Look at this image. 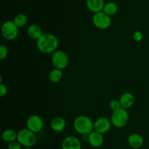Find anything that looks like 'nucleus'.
<instances>
[{
    "instance_id": "1",
    "label": "nucleus",
    "mask_w": 149,
    "mask_h": 149,
    "mask_svg": "<svg viewBox=\"0 0 149 149\" xmlns=\"http://www.w3.org/2000/svg\"><path fill=\"white\" fill-rule=\"evenodd\" d=\"M59 40L55 34L51 33H43L38 40H36V46L39 52L45 54L53 53L57 51Z\"/></svg>"
},
{
    "instance_id": "2",
    "label": "nucleus",
    "mask_w": 149,
    "mask_h": 149,
    "mask_svg": "<svg viewBox=\"0 0 149 149\" xmlns=\"http://www.w3.org/2000/svg\"><path fill=\"white\" fill-rule=\"evenodd\" d=\"M73 127L74 130L81 135L88 136L94 131V122L86 115H79L76 117L73 122Z\"/></svg>"
},
{
    "instance_id": "3",
    "label": "nucleus",
    "mask_w": 149,
    "mask_h": 149,
    "mask_svg": "<svg viewBox=\"0 0 149 149\" xmlns=\"http://www.w3.org/2000/svg\"><path fill=\"white\" fill-rule=\"evenodd\" d=\"M17 140L23 148H33L37 142L36 133L33 132L28 128L20 129L17 132Z\"/></svg>"
},
{
    "instance_id": "4",
    "label": "nucleus",
    "mask_w": 149,
    "mask_h": 149,
    "mask_svg": "<svg viewBox=\"0 0 149 149\" xmlns=\"http://www.w3.org/2000/svg\"><path fill=\"white\" fill-rule=\"evenodd\" d=\"M129 118L130 116L127 110L122 108L113 111L111 115L112 125L117 128H122L125 127L129 121Z\"/></svg>"
},
{
    "instance_id": "5",
    "label": "nucleus",
    "mask_w": 149,
    "mask_h": 149,
    "mask_svg": "<svg viewBox=\"0 0 149 149\" xmlns=\"http://www.w3.org/2000/svg\"><path fill=\"white\" fill-rule=\"evenodd\" d=\"M51 62L55 68L63 70L69 64V57L63 51L57 50L52 54Z\"/></svg>"
},
{
    "instance_id": "6",
    "label": "nucleus",
    "mask_w": 149,
    "mask_h": 149,
    "mask_svg": "<svg viewBox=\"0 0 149 149\" xmlns=\"http://www.w3.org/2000/svg\"><path fill=\"white\" fill-rule=\"evenodd\" d=\"M1 32L3 37L8 41L15 39L19 34L18 27L13 20H7L4 22L1 26Z\"/></svg>"
},
{
    "instance_id": "7",
    "label": "nucleus",
    "mask_w": 149,
    "mask_h": 149,
    "mask_svg": "<svg viewBox=\"0 0 149 149\" xmlns=\"http://www.w3.org/2000/svg\"><path fill=\"white\" fill-rule=\"evenodd\" d=\"M93 23L96 28L99 29H106L111 24V16L105 13L103 11L95 13L93 17Z\"/></svg>"
},
{
    "instance_id": "8",
    "label": "nucleus",
    "mask_w": 149,
    "mask_h": 149,
    "mask_svg": "<svg viewBox=\"0 0 149 149\" xmlns=\"http://www.w3.org/2000/svg\"><path fill=\"white\" fill-rule=\"evenodd\" d=\"M44 127V121L38 115H32L29 117L26 121V128L34 133H38L42 130Z\"/></svg>"
},
{
    "instance_id": "9",
    "label": "nucleus",
    "mask_w": 149,
    "mask_h": 149,
    "mask_svg": "<svg viewBox=\"0 0 149 149\" xmlns=\"http://www.w3.org/2000/svg\"><path fill=\"white\" fill-rule=\"evenodd\" d=\"M111 121L106 117H100L94 121V130L100 133V134H106L111 129Z\"/></svg>"
},
{
    "instance_id": "10",
    "label": "nucleus",
    "mask_w": 149,
    "mask_h": 149,
    "mask_svg": "<svg viewBox=\"0 0 149 149\" xmlns=\"http://www.w3.org/2000/svg\"><path fill=\"white\" fill-rule=\"evenodd\" d=\"M61 148L62 149H81V143L77 137L69 135L63 140Z\"/></svg>"
},
{
    "instance_id": "11",
    "label": "nucleus",
    "mask_w": 149,
    "mask_h": 149,
    "mask_svg": "<svg viewBox=\"0 0 149 149\" xmlns=\"http://www.w3.org/2000/svg\"><path fill=\"white\" fill-rule=\"evenodd\" d=\"M87 140H88L89 144L92 147L97 148L103 145L104 143V137H103V134H100L94 130L87 136Z\"/></svg>"
},
{
    "instance_id": "12",
    "label": "nucleus",
    "mask_w": 149,
    "mask_h": 149,
    "mask_svg": "<svg viewBox=\"0 0 149 149\" xmlns=\"http://www.w3.org/2000/svg\"><path fill=\"white\" fill-rule=\"evenodd\" d=\"M127 143L132 148L139 149L143 145L144 139L143 136L138 133H132L128 136Z\"/></svg>"
},
{
    "instance_id": "13",
    "label": "nucleus",
    "mask_w": 149,
    "mask_h": 149,
    "mask_svg": "<svg viewBox=\"0 0 149 149\" xmlns=\"http://www.w3.org/2000/svg\"><path fill=\"white\" fill-rule=\"evenodd\" d=\"M121 107L127 110L132 107L135 103V96L131 92H125L119 97Z\"/></svg>"
},
{
    "instance_id": "14",
    "label": "nucleus",
    "mask_w": 149,
    "mask_h": 149,
    "mask_svg": "<svg viewBox=\"0 0 149 149\" xmlns=\"http://www.w3.org/2000/svg\"><path fill=\"white\" fill-rule=\"evenodd\" d=\"M66 127V121L62 117H55L50 121V128L55 132H61Z\"/></svg>"
},
{
    "instance_id": "15",
    "label": "nucleus",
    "mask_w": 149,
    "mask_h": 149,
    "mask_svg": "<svg viewBox=\"0 0 149 149\" xmlns=\"http://www.w3.org/2000/svg\"><path fill=\"white\" fill-rule=\"evenodd\" d=\"M105 4L106 3L104 2V0H87L86 1V5L88 10L94 13L103 11Z\"/></svg>"
},
{
    "instance_id": "16",
    "label": "nucleus",
    "mask_w": 149,
    "mask_h": 149,
    "mask_svg": "<svg viewBox=\"0 0 149 149\" xmlns=\"http://www.w3.org/2000/svg\"><path fill=\"white\" fill-rule=\"evenodd\" d=\"M27 35L33 40H38L39 38L41 37L43 32H42V29L39 25L37 24H31L28 27L27 31Z\"/></svg>"
},
{
    "instance_id": "17",
    "label": "nucleus",
    "mask_w": 149,
    "mask_h": 149,
    "mask_svg": "<svg viewBox=\"0 0 149 149\" xmlns=\"http://www.w3.org/2000/svg\"><path fill=\"white\" fill-rule=\"evenodd\" d=\"M2 140L5 143H10L17 140V132L13 129H7L2 132Z\"/></svg>"
},
{
    "instance_id": "18",
    "label": "nucleus",
    "mask_w": 149,
    "mask_h": 149,
    "mask_svg": "<svg viewBox=\"0 0 149 149\" xmlns=\"http://www.w3.org/2000/svg\"><path fill=\"white\" fill-rule=\"evenodd\" d=\"M63 76V70H59V69H53L51 70L49 73V80L52 83H57L61 81Z\"/></svg>"
},
{
    "instance_id": "19",
    "label": "nucleus",
    "mask_w": 149,
    "mask_h": 149,
    "mask_svg": "<svg viewBox=\"0 0 149 149\" xmlns=\"http://www.w3.org/2000/svg\"><path fill=\"white\" fill-rule=\"evenodd\" d=\"M103 11L109 16H112L118 12V5L114 1H109L105 4Z\"/></svg>"
},
{
    "instance_id": "20",
    "label": "nucleus",
    "mask_w": 149,
    "mask_h": 149,
    "mask_svg": "<svg viewBox=\"0 0 149 149\" xmlns=\"http://www.w3.org/2000/svg\"><path fill=\"white\" fill-rule=\"evenodd\" d=\"M13 21L18 28L23 27V26H26L28 22L27 16L26 15L23 14V13H19V14L16 15L15 16Z\"/></svg>"
},
{
    "instance_id": "21",
    "label": "nucleus",
    "mask_w": 149,
    "mask_h": 149,
    "mask_svg": "<svg viewBox=\"0 0 149 149\" xmlns=\"http://www.w3.org/2000/svg\"><path fill=\"white\" fill-rule=\"evenodd\" d=\"M109 108L111 110L112 112L116 110H119V108H122V107H121L120 102H119V99H112V100H111L110 102H109Z\"/></svg>"
},
{
    "instance_id": "22",
    "label": "nucleus",
    "mask_w": 149,
    "mask_h": 149,
    "mask_svg": "<svg viewBox=\"0 0 149 149\" xmlns=\"http://www.w3.org/2000/svg\"><path fill=\"white\" fill-rule=\"evenodd\" d=\"M9 53V50L7 46L1 45L0 46V59L4 60L7 57Z\"/></svg>"
},
{
    "instance_id": "23",
    "label": "nucleus",
    "mask_w": 149,
    "mask_h": 149,
    "mask_svg": "<svg viewBox=\"0 0 149 149\" xmlns=\"http://www.w3.org/2000/svg\"><path fill=\"white\" fill-rule=\"evenodd\" d=\"M7 149H23V146L17 140L8 143Z\"/></svg>"
},
{
    "instance_id": "24",
    "label": "nucleus",
    "mask_w": 149,
    "mask_h": 149,
    "mask_svg": "<svg viewBox=\"0 0 149 149\" xmlns=\"http://www.w3.org/2000/svg\"><path fill=\"white\" fill-rule=\"evenodd\" d=\"M132 37H133V39L135 42H141L143 39V33L141 31L137 30L134 32Z\"/></svg>"
},
{
    "instance_id": "25",
    "label": "nucleus",
    "mask_w": 149,
    "mask_h": 149,
    "mask_svg": "<svg viewBox=\"0 0 149 149\" xmlns=\"http://www.w3.org/2000/svg\"><path fill=\"white\" fill-rule=\"evenodd\" d=\"M7 91H8V90H7V86L3 83H0V96L4 97V96L7 95Z\"/></svg>"
},
{
    "instance_id": "26",
    "label": "nucleus",
    "mask_w": 149,
    "mask_h": 149,
    "mask_svg": "<svg viewBox=\"0 0 149 149\" xmlns=\"http://www.w3.org/2000/svg\"><path fill=\"white\" fill-rule=\"evenodd\" d=\"M23 149H34L33 148H23Z\"/></svg>"
}]
</instances>
